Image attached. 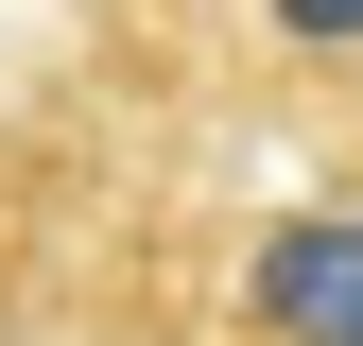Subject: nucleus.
<instances>
[{
	"mask_svg": "<svg viewBox=\"0 0 363 346\" xmlns=\"http://www.w3.org/2000/svg\"><path fill=\"white\" fill-rule=\"evenodd\" d=\"M242 329L259 346H363V191L277 208V225L242 242Z\"/></svg>",
	"mask_w": 363,
	"mask_h": 346,
	"instance_id": "f257e3e1",
	"label": "nucleus"
},
{
	"mask_svg": "<svg viewBox=\"0 0 363 346\" xmlns=\"http://www.w3.org/2000/svg\"><path fill=\"white\" fill-rule=\"evenodd\" d=\"M259 18H277L294 52H363V0H259Z\"/></svg>",
	"mask_w": 363,
	"mask_h": 346,
	"instance_id": "f03ea898",
	"label": "nucleus"
}]
</instances>
